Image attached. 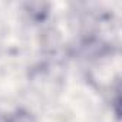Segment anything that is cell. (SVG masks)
<instances>
[{"mask_svg": "<svg viewBox=\"0 0 122 122\" xmlns=\"http://www.w3.org/2000/svg\"><path fill=\"white\" fill-rule=\"evenodd\" d=\"M7 122H36V119L30 112H27L25 109H19L9 116Z\"/></svg>", "mask_w": 122, "mask_h": 122, "instance_id": "1", "label": "cell"}]
</instances>
